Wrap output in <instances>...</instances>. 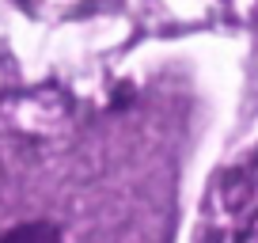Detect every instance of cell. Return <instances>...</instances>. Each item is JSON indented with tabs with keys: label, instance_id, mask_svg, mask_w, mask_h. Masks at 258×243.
Instances as JSON below:
<instances>
[{
	"label": "cell",
	"instance_id": "cell-1",
	"mask_svg": "<svg viewBox=\"0 0 258 243\" xmlns=\"http://www.w3.org/2000/svg\"><path fill=\"white\" fill-rule=\"evenodd\" d=\"M0 243H61V232L53 224H46V220H31V224L12 228Z\"/></svg>",
	"mask_w": 258,
	"mask_h": 243
}]
</instances>
